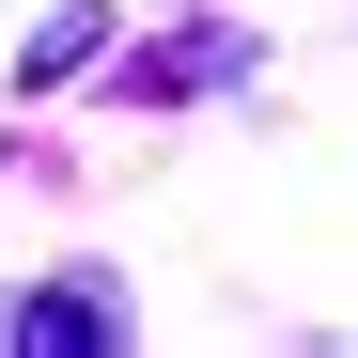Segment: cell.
Here are the masks:
<instances>
[{"label": "cell", "mask_w": 358, "mask_h": 358, "mask_svg": "<svg viewBox=\"0 0 358 358\" xmlns=\"http://www.w3.org/2000/svg\"><path fill=\"white\" fill-rule=\"evenodd\" d=\"M125 296L109 280H47V296H0V343H109Z\"/></svg>", "instance_id": "6da1fadb"}, {"label": "cell", "mask_w": 358, "mask_h": 358, "mask_svg": "<svg viewBox=\"0 0 358 358\" xmlns=\"http://www.w3.org/2000/svg\"><path fill=\"white\" fill-rule=\"evenodd\" d=\"M94 31H109V16H94V0H63V31H47V47H31V78H78V63H94Z\"/></svg>", "instance_id": "7a4b0ae2"}]
</instances>
